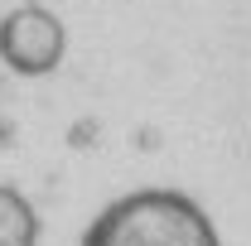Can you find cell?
<instances>
[{
    "instance_id": "1",
    "label": "cell",
    "mask_w": 251,
    "mask_h": 246,
    "mask_svg": "<svg viewBox=\"0 0 251 246\" xmlns=\"http://www.w3.org/2000/svg\"><path fill=\"white\" fill-rule=\"evenodd\" d=\"M82 246H222V232L193 193L140 184L116 193L92 217Z\"/></svg>"
},
{
    "instance_id": "2",
    "label": "cell",
    "mask_w": 251,
    "mask_h": 246,
    "mask_svg": "<svg viewBox=\"0 0 251 246\" xmlns=\"http://www.w3.org/2000/svg\"><path fill=\"white\" fill-rule=\"evenodd\" d=\"M39 208L20 184L0 179V246H39Z\"/></svg>"
}]
</instances>
